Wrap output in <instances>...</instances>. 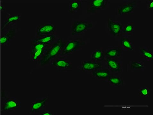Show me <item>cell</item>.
<instances>
[{
    "label": "cell",
    "mask_w": 153,
    "mask_h": 115,
    "mask_svg": "<svg viewBox=\"0 0 153 115\" xmlns=\"http://www.w3.org/2000/svg\"><path fill=\"white\" fill-rule=\"evenodd\" d=\"M64 46L62 39H58L55 42L48 50H47L42 58L38 61L41 66H45L50 60L55 58L60 54Z\"/></svg>",
    "instance_id": "1"
},
{
    "label": "cell",
    "mask_w": 153,
    "mask_h": 115,
    "mask_svg": "<svg viewBox=\"0 0 153 115\" xmlns=\"http://www.w3.org/2000/svg\"><path fill=\"white\" fill-rule=\"evenodd\" d=\"M21 107V102L15 97H5L1 106L2 113H13Z\"/></svg>",
    "instance_id": "2"
},
{
    "label": "cell",
    "mask_w": 153,
    "mask_h": 115,
    "mask_svg": "<svg viewBox=\"0 0 153 115\" xmlns=\"http://www.w3.org/2000/svg\"><path fill=\"white\" fill-rule=\"evenodd\" d=\"M93 27V24L88 21H75L71 26L72 35L75 36L82 34Z\"/></svg>",
    "instance_id": "3"
},
{
    "label": "cell",
    "mask_w": 153,
    "mask_h": 115,
    "mask_svg": "<svg viewBox=\"0 0 153 115\" xmlns=\"http://www.w3.org/2000/svg\"><path fill=\"white\" fill-rule=\"evenodd\" d=\"M56 27L51 24H47L37 27L36 33L37 37H45L52 35L55 31Z\"/></svg>",
    "instance_id": "4"
},
{
    "label": "cell",
    "mask_w": 153,
    "mask_h": 115,
    "mask_svg": "<svg viewBox=\"0 0 153 115\" xmlns=\"http://www.w3.org/2000/svg\"><path fill=\"white\" fill-rule=\"evenodd\" d=\"M108 2L104 1H94L88 2L87 13L92 14L106 7Z\"/></svg>",
    "instance_id": "5"
},
{
    "label": "cell",
    "mask_w": 153,
    "mask_h": 115,
    "mask_svg": "<svg viewBox=\"0 0 153 115\" xmlns=\"http://www.w3.org/2000/svg\"><path fill=\"white\" fill-rule=\"evenodd\" d=\"M82 41L75 40L70 41L67 43L64 46H63L60 52L61 56L68 55L76 51L82 45Z\"/></svg>",
    "instance_id": "6"
},
{
    "label": "cell",
    "mask_w": 153,
    "mask_h": 115,
    "mask_svg": "<svg viewBox=\"0 0 153 115\" xmlns=\"http://www.w3.org/2000/svg\"><path fill=\"white\" fill-rule=\"evenodd\" d=\"M47 101V98L36 99L30 104L29 107L30 112L32 113H35L40 112L42 109L45 107Z\"/></svg>",
    "instance_id": "7"
},
{
    "label": "cell",
    "mask_w": 153,
    "mask_h": 115,
    "mask_svg": "<svg viewBox=\"0 0 153 115\" xmlns=\"http://www.w3.org/2000/svg\"><path fill=\"white\" fill-rule=\"evenodd\" d=\"M136 6V2H126L118 7V13L120 15L130 14L134 10Z\"/></svg>",
    "instance_id": "8"
},
{
    "label": "cell",
    "mask_w": 153,
    "mask_h": 115,
    "mask_svg": "<svg viewBox=\"0 0 153 115\" xmlns=\"http://www.w3.org/2000/svg\"><path fill=\"white\" fill-rule=\"evenodd\" d=\"M16 30L15 28L11 29L5 34L1 35V45L2 46H7L10 45L12 40L16 36Z\"/></svg>",
    "instance_id": "9"
},
{
    "label": "cell",
    "mask_w": 153,
    "mask_h": 115,
    "mask_svg": "<svg viewBox=\"0 0 153 115\" xmlns=\"http://www.w3.org/2000/svg\"><path fill=\"white\" fill-rule=\"evenodd\" d=\"M108 27L109 31L114 36H119L122 32L123 26L118 22L109 19L108 21Z\"/></svg>",
    "instance_id": "10"
},
{
    "label": "cell",
    "mask_w": 153,
    "mask_h": 115,
    "mask_svg": "<svg viewBox=\"0 0 153 115\" xmlns=\"http://www.w3.org/2000/svg\"><path fill=\"white\" fill-rule=\"evenodd\" d=\"M139 54L143 60L147 61H152L153 60V52L146 47H143L139 49Z\"/></svg>",
    "instance_id": "11"
},
{
    "label": "cell",
    "mask_w": 153,
    "mask_h": 115,
    "mask_svg": "<svg viewBox=\"0 0 153 115\" xmlns=\"http://www.w3.org/2000/svg\"><path fill=\"white\" fill-rule=\"evenodd\" d=\"M52 65L60 69H69L71 68V63L66 60L57 59L52 62Z\"/></svg>",
    "instance_id": "12"
},
{
    "label": "cell",
    "mask_w": 153,
    "mask_h": 115,
    "mask_svg": "<svg viewBox=\"0 0 153 115\" xmlns=\"http://www.w3.org/2000/svg\"><path fill=\"white\" fill-rule=\"evenodd\" d=\"M20 15H11L8 14L2 26V30H5L7 26L15 24L16 21L20 20Z\"/></svg>",
    "instance_id": "13"
},
{
    "label": "cell",
    "mask_w": 153,
    "mask_h": 115,
    "mask_svg": "<svg viewBox=\"0 0 153 115\" xmlns=\"http://www.w3.org/2000/svg\"><path fill=\"white\" fill-rule=\"evenodd\" d=\"M106 61L108 67L112 72L118 73L121 72V66L118 61L110 58L107 59Z\"/></svg>",
    "instance_id": "14"
},
{
    "label": "cell",
    "mask_w": 153,
    "mask_h": 115,
    "mask_svg": "<svg viewBox=\"0 0 153 115\" xmlns=\"http://www.w3.org/2000/svg\"><path fill=\"white\" fill-rule=\"evenodd\" d=\"M55 38L56 36L54 34L45 37H38L32 40L31 41V44L40 43L49 44L50 43L53 41Z\"/></svg>",
    "instance_id": "15"
},
{
    "label": "cell",
    "mask_w": 153,
    "mask_h": 115,
    "mask_svg": "<svg viewBox=\"0 0 153 115\" xmlns=\"http://www.w3.org/2000/svg\"><path fill=\"white\" fill-rule=\"evenodd\" d=\"M120 46L125 51H131L133 50L134 45L132 42L126 37L121 38L120 41Z\"/></svg>",
    "instance_id": "16"
},
{
    "label": "cell",
    "mask_w": 153,
    "mask_h": 115,
    "mask_svg": "<svg viewBox=\"0 0 153 115\" xmlns=\"http://www.w3.org/2000/svg\"><path fill=\"white\" fill-rule=\"evenodd\" d=\"M102 65L100 63L92 62L91 61L84 62L82 63V69L86 71L94 70L101 67Z\"/></svg>",
    "instance_id": "17"
},
{
    "label": "cell",
    "mask_w": 153,
    "mask_h": 115,
    "mask_svg": "<svg viewBox=\"0 0 153 115\" xmlns=\"http://www.w3.org/2000/svg\"><path fill=\"white\" fill-rule=\"evenodd\" d=\"M82 3L80 1H74L70 3L68 5V12L72 14L82 10Z\"/></svg>",
    "instance_id": "18"
},
{
    "label": "cell",
    "mask_w": 153,
    "mask_h": 115,
    "mask_svg": "<svg viewBox=\"0 0 153 115\" xmlns=\"http://www.w3.org/2000/svg\"><path fill=\"white\" fill-rule=\"evenodd\" d=\"M47 49L45 48L30 52L31 59L33 61H39L45 54Z\"/></svg>",
    "instance_id": "19"
},
{
    "label": "cell",
    "mask_w": 153,
    "mask_h": 115,
    "mask_svg": "<svg viewBox=\"0 0 153 115\" xmlns=\"http://www.w3.org/2000/svg\"><path fill=\"white\" fill-rule=\"evenodd\" d=\"M134 29V23L132 22H130L123 27L121 32L124 36H131L133 34Z\"/></svg>",
    "instance_id": "20"
},
{
    "label": "cell",
    "mask_w": 153,
    "mask_h": 115,
    "mask_svg": "<svg viewBox=\"0 0 153 115\" xmlns=\"http://www.w3.org/2000/svg\"><path fill=\"white\" fill-rule=\"evenodd\" d=\"M121 50L120 48H114L108 50L106 53V55L111 58H116L120 56Z\"/></svg>",
    "instance_id": "21"
},
{
    "label": "cell",
    "mask_w": 153,
    "mask_h": 115,
    "mask_svg": "<svg viewBox=\"0 0 153 115\" xmlns=\"http://www.w3.org/2000/svg\"><path fill=\"white\" fill-rule=\"evenodd\" d=\"M130 67L133 71L141 70L144 68V63L142 61H131L129 63Z\"/></svg>",
    "instance_id": "22"
},
{
    "label": "cell",
    "mask_w": 153,
    "mask_h": 115,
    "mask_svg": "<svg viewBox=\"0 0 153 115\" xmlns=\"http://www.w3.org/2000/svg\"><path fill=\"white\" fill-rule=\"evenodd\" d=\"M108 80L112 85L115 87H120L123 85V78L118 77H109Z\"/></svg>",
    "instance_id": "23"
},
{
    "label": "cell",
    "mask_w": 153,
    "mask_h": 115,
    "mask_svg": "<svg viewBox=\"0 0 153 115\" xmlns=\"http://www.w3.org/2000/svg\"><path fill=\"white\" fill-rule=\"evenodd\" d=\"M94 75L99 79L106 78L110 76V72L108 69L100 70L94 72Z\"/></svg>",
    "instance_id": "24"
},
{
    "label": "cell",
    "mask_w": 153,
    "mask_h": 115,
    "mask_svg": "<svg viewBox=\"0 0 153 115\" xmlns=\"http://www.w3.org/2000/svg\"><path fill=\"white\" fill-rule=\"evenodd\" d=\"M149 88L147 87H140L139 88L138 95L139 97H148L149 96Z\"/></svg>",
    "instance_id": "25"
},
{
    "label": "cell",
    "mask_w": 153,
    "mask_h": 115,
    "mask_svg": "<svg viewBox=\"0 0 153 115\" xmlns=\"http://www.w3.org/2000/svg\"><path fill=\"white\" fill-rule=\"evenodd\" d=\"M92 57L94 61H101L104 58L103 52L101 50H98L93 53Z\"/></svg>",
    "instance_id": "26"
},
{
    "label": "cell",
    "mask_w": 153,
    "mask_h": 115,
    "mask_svg": "<svg viewBox=\"0 0 153 115\" xmlns=\"http://www.w3.org/2000/svg\"><path fill=\"white\" fill-rule=\"evenodd\" d=\"M30 49V52H33L37 50L45 49L49 44H45L40 43L31 44Z\"/></svg>",
    "instance_id": "27"
},
{
    "label": "cell",
    "mask_w": 153,
    "mask_h": 115,
    "mask_svg": "<svg viewBox=\"0 0 153 115\" xmlns=\"http://www.w3.org/2000/svg\"><path fill=\"white\" fill-rule=\"evenodd\" d=\"M149 10H152L153 9V1H150L148 5Z\"/></svg>",
    "instance_id": "28"
},
{
    "label": "cell",
    "mask_w": 153,
    "mask_h": 115,
    "mask_svg": "<svg viewBox=\"0 0 153 115\" xmlns=\"http://www.w3.org/2000/svg\"><path fill=\"white\" fill-rule=\"evenodd\" d=\"M42 115H53L52 113L49 112H45L41 113Z\"/></svg>",
    "instance_id": "29"
}]
</instances>
